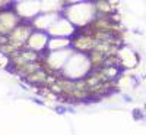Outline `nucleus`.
<instances>
[{
  "instance_id": "nucleus-6",
  "label": "nucleus",
  "mask_w": 146,
  "mask_h": 135,
  "mask_svg": "<svg viewBox=\"0 0 146 135\" xmlns=\"http://www.w3.org/2000/svg\"><path fill=\"white\" fill-rule=\"evenodd\" d=\"M47 73L44 72V71H36V72H34L32 75H29L28 78H27V81L28 82H31V84H35V85H40V87H42V85L45 84V81H47Z\"/></svg>"
},
{
  "instance_id": "nucleus-2",
  "label": "nucleus",
  "mask_w": 146,
  "mask_h": 135,
  "mask_svg": "<svg viewBox=\"0 0 146 135\" xmlns=\"http://www.w3.org/2000/svg\"><path fill=\"white\" fill-rule=\"evenodd\" d=\"M23 19L9 9L0 12V35H9Z\"/></svg>"
},
{
  "instance_id": "nucleus-3",
  "label": "nucleus",
  "mask_w": 146,
  "mask_h": 135,
  "mask_svg": "<svg viewBox=\"0 0 146 135\" xmlns=\"http://www.w3.org/2000/svg\"><path fill=\"white\" fill-rule=\"evenodd\" d=\"M70 44L72 47L75 48V50L80 52V53H91L95 46H96V41L92 38V37H88V35H85V34H78L76 37H73V38L70 40Z\"/></svg>"
},
{
  "instance_id": "nucleus-1",
  "label": "nucleus",
  "mask_w": 146,
  "mask_h": 135,
  "mask_svg": "<svg viewBox=\"0 0 146 135\" xmlns=\"http://www.w3.org/2000/svg\"><path fill=\"white\" fill-rule=\"evenodd\" d=\"M34 30H35V28L31 25V24H28V22H21L19 25L7 35L9 44L13 46L18 52L23 50V48H25L27 41L29 40V37L32 35Z\"/></svg>"
},
{
  "instance_id": "nucleus-4",
  "label": "nucleus",
  "mask_w": 146,
  "mask_h": 135,
  "mask_svg": "<svg viewBox=\"0 0 146 135\" xmlns=\"http://www.w3.org/2000/svg\"><path fill=\"white\" fill-rule=\"evenodd\" d=\"M89 66L92 71H98V69H102L104 68V60H105V56L100 52H96V50H92L89 54Z\"/></svg>"
},
{
  "instance_id": "nucleus-5",
  "label": "nucleus",
  "mask_w": 146,
  "mask_h": 135,
  "mask_svg": "<svg viewBox=\"0 0 146 135\" xmlns=\"http://www.w3.org/2000/svg\"><path fill=\"white\" fill-rule=\"evenodd\" d=\"M94 10L100 16H111L114 7L110 2H95L94 3Z\"/></svg>"
}]
</instances>
